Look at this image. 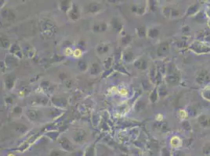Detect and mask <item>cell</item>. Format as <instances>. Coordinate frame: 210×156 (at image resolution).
<instances>
[{
	"instance_id": "d6986e66",
	"label": "cell",
	"mask_w": 210,
	"mask_h": 156,
	"mask_svg": "<svg viewBox=\"0 0 210 156\" xmlns=\"http://www.w3.org/2000/svg\"><path fill=\"white\" fill-rule=\"evenodd\" d=\"M158 94L157 93L156 90H155V91H154L153 93H152L151 97V99L152 102H155L158 99Z\"/></svg>"
},
{
	"instance_id": "484cf974",
	"label": "cell",
	"mask_w": 210,
	"mask_h": 156,
	"mask_svg": "<svg viewBox=\"0 0 210 156\" xmlns=\"http://www.w3.org/2000/svg\"><path fill=\"white\" fill-rule=\"evenodd\" d=\"M203 41L207 42V43H208V44H210V34L207 33L206 35L205 36V38H204V39H203Z\"/></svg>"
},
{
	"instance_id": "52a82bcc",
	"label": "cell",
	"mask_w": 210,
	"mask_h": 156,
	"mask_svg": "<svg viewBox=\"0 0 210 156\" xmlns=\"http://www.w3.org/2000/svg\"><path fill=\"white\" fill-rule=\"evenodd\" d=\"M170 144L175 149H179L183 145V140L178 136H173L170 140Z\"/></svg>"
},
{
	"instance_id": "d4e9b609",
	"label": "cell",
	"mask_w": 210,
	"mask_h": 156,
	"mask_svg": "<svg viewBox=\"0 0 210 156\" xmlns=\"http://www.w3.org/2000/svg\"><path fill=\"white\" fill-rule=\"evenodd\" d=\"M90 10L96 11V10H97V9H99V5H97V4H93V5H90Z\"/></svg>"
},
{
	"instance_id": "277c9868",
	"label": "cell",
	"mask_w": 210,
	"mask_h": 156,
	"mask_svg": "<svg viewBox=\"0 0 210 156\" xmlns=\"http://www.w3.org/2000/svg\"><path fill=\"white\" fill-rule=\"evenodd\" d=\"M201 4L198 2H194L187 7L185 13V16L187 17H194L201 11Z\"/></svg>"
},
{
	"instance_id": "7a4b0ae2",
	"label": "cell",
	"mask_w": 210,
	"mask_h": 156,
	"mask_svg": "<svg viewBox=\"0 0 210 156\" xmlns=\"http://www.w3.org/2000/svg\"><path fill=\"white\" fill-rule=\"evenodd\" d=\"M194 82L197 85L202 88L210 84V74L205 69H201L196 73Z\"/></svg>"
},
{
	"instance_id": "cb8c5ba5",
	"label": "cell",
	"mask_w": 210,
	"mask_h": 156,
	"mask_svg": "<svg viewBox=\"0 0 210 156\" xmlns=\"http://www.w3.org/2000/svg\"><path fill=\"white\" fill-rule=\"evenodd\" d=\"M29 116H30L32 119H35L36 117H37V114H36V112H34V111H30V112H29Z\"/></svg>"
},
{
	"instance_id": "4dcf8cb0",
	"label": "cell",
	"mask_w": 210,
	"mask_h": 156,
	"mask_svg": "<svg viewBox=\"0 0 210 156\" xmlns=\"http://www.w3.org/2000/svg\"><path fill=\"white\" fill-rule=\"evenodd\" d=\"M207 27H208V29H210V19L207 20Z\"/></svg>"
},
{
	"instance_id": "ffe728a7",
	"label": "cell",
	"mask_w": 210,
	"mask_h": 156,
	"mask_svg": "<svg viewBox=\"0 0 210 156\" xmlns=\"http://www.w3.org/2000/svg\"><path fill=\"white\" fill-rule=\"evenodd\" d=\"M182 31H183V33H184V34H187V33H189V32H191V27L188 26V25H185V26H184L183 27H182Z\"/></svg>"
},
{
	"instance_id": "7c38bea8",
	"label": "cell",
	"mask_w": 210,
	"mask_h": 156,
	"mask_svg": "<svg viewBox=\"0 0 210 156\" xmlns=\"http://www.w3.org/2000/svg\"><path fill=\"white\" fill-rule=\"evenodd\" d=\"M178 115L179 117L180 118V119H181L182 121H183V120H185L187 118V116H188L187 110H185V109H180V110L178 111Z\"/></svg>"
},
{
	"instance_id": "ac0fdd59",
	"label": "cell",
	"mask_w": 210,
	"mask_h": 156,
	"mask_svg": "<svg viewBox=\"0 0 210 156\" xmlns=\"http://www.w3.org/2000/svg\"><path fill=\"white\" fill-rule=\"evenodd\" d=\"M171 154L172 152L170 150H168L167 148H163L162 150V156H171Z\"/></svg>"
},
{
	"instance_id": "5bb4252c",
	"label": "cell",
	"mask_w": 210,
	"mask_h": 156,
	"mask_svg": "<svg viewBox=\"0 0 210 156\" xmlns=\"http://www.w3.org/2000/svg\"><path fill=\"white\" fill-rule=\"evenodd\" d=\"M186 154L183 150L181 149H174L172 151L171 156H185Z\"/></svg>"
},
{
	"instance_id": "1f68e13d",
	"label": "cell",
	"mask_w": 210,
	"mask_h": 156,
	"mask_svg": "<svg viewBox=\"0 0 210 156\" xmlns=\"http://www.w3.org/2000/svg\"><path fill=\"white\" fill-rule=\"evenodd\" d=\"M208 156H210V155H208Z\"/></svg>"
},
{
	"instance_id": "e0dca14e",
	"label": "cell",
	"mask_w": 210,
	"mask_h": 156,
	"mask_svg": "<svg viewBox=\"0 0 210 156\" xmlns=\"http://www.w3.org/2000/svg\"><path fill=\"white\" fill-rule=\"evenodd\" d=\"M194 18H196V19H198V20L206 19V16H205V12H204V11L201 10L198 14H197V15H196L195 16H194Z\"/></svg>"
},
{
	"instance_id": "f1b7e54d",
	"label": "cell",
	"mask_w": 210,
	"mask_h": 156,
	"mask_svg": "<svg viewBox=\"0 0 210 156\" xmlns=\"http://www.w3.org/2000/svg\"><path fill=\"white\" fill-rule=\"evenodd\" d=\"M79 66H80V67H82V68H83V69L86 68V63H83V62H81V63H79Z\"/></svg>"
},
{
	"instance_id": "8fae6325",
	"label": "cell",
	"mask_w": 210,
	"mask_h": 156,
	"mask_svg": "<svg viewBox=\"0 0 210 156\" xmlns=\"http://www.w3.org/2000/svg\"><path fill=\"white\" fill-rule=\"evenodd\" d=\"M201 151H202V153L204 154V155H210V142L205 143V144L203 145L202 148H201Z\"/></svg>"
},
{
	"instance_id": "9c48e42d",
	"label": "cell",
	"mask_w": 210,
	"mask_h": 156,
	"mask_svg": "<svg viewBox=\"0 0 210 156\" xmlns=\"http://www.w3.org/2000/svg\"><path fill=\"white\" fill-rule=\"evenodd\" d=\"M181 126H182V128H183V130H184L185 131H187V132L192 131V126H191V123H190L188 120H187V119H185V120H183V121H182Z\"/></svg>"
},
{
	"instance_id": "5b68a950",
	"label": "cell",
	"mask_w": 210,
	"mask_h": 156,
	"mask_svg": "<svg viewBox=\"0 0 210 156\" xmlns=\"http://www.w3.org/2000/svg\"><path fill=\"white\" fill-rule=\"evenodd\" d=\"M197 120L200 126L204 129L210 128V116L209 115L205 114H200L199 116H197Z\"/></svg>"
},
{
	"instance_id": "603a6c76",
	"label": "cell",
	"mask_w": 210,
	"mask_h": 156,
	"mask_svg": "<svg viewBox=\"0 0 210 156\" xmlns=\"http://www.w3.org/2000/svg\"><path fill=\"white\" fill-rule=\"evenodd\" d=\"M98 71H99V67H98V65L97 64H94L92 68L93 74H97Z\"/></svg>"
},
{
	"instance_id": "83f0119b",
	"label": "cell",
	"mask_w": 210,
	"mask_h": 156,
	"mask_svg": "<svg viewBox=\"0 0 210 156\" xmlns=\"http://www.w3.org/2000/svg\"><path fill=\"white\" fill-rule=\"evenodd\" d=\"M60 154L59 152H57V151H53V152H52L51 154V156H60Z\"/></svg>"
},
{
	"instance_id": "9a60e30c",
	"label": "cell",
	"mask_w": 210,
	"mask_h": 156,
	"mask_svg": "<svg viewBox=\"0 0 210 156\" xmlns=\"http://www.w3.org/2000/svg\"><path fill=\"white\" fill-rule=\"evenodd\" d=\"M187 112L188 116H191V117H196L197 116V110L194 108L190 107V109H187Z\"/></svg>"
},
{
	"instance_id": "ba28073f",
	"label": "cell",
	"mask_w": 210,
	"mask_h": 156,
	"mask_svg": "<svg viewBox=\"0 0 210 156\" xmlns=\"http://www.w3.org/2000/svg\"><path fill=\"white\" fill-rule=\"evenodd\" d=\"M200 94H201V97L204 100L210 102V84L202 88Z\"/></svg>"
},
{
	"instance_id": "8992f818",
	"label": "cell",
	"mask_w": 210,
	"mask_h": 156,
	"mask_svg": "<svg viewBox=\"0 0 210 156\" xmlns=\"http://www.w3.org/2000/svg\"><path fill=\"white\" fill-rule=\"evenodd\" d=\"M170 51V45L168 42H164L162 44H161L160 46L158 49V55L160 56H166L169 53Z\"/></svg>"
},
{
	"instance_id": "4316f807",
	"label": "cell",
	"mask_w": 210,
	"mask_h": 156,
	"mask_svg": "<svg viewBox=\"0 0 210 156\" xmlns=\"http://www.w3.org/2000/svg\"><path fill=\"white\" fill-rule=\"evenodd\" d=\"M2 45L6 48L8 45H9V42H8L7 40H3V41H2Z\"/></svg>"
},
{
	"instance_id": "3957f363",
	"label": "cell",
	"mask_w": 210,
	"mask_h": 156,
	"mask_svg": "<svg viewBox=\"0 0 210 156\" xmlns=\"http://www.w3.org/2000/svg\"><path fill=\"white\" fill-rule=\"evenodd\" d=\"M166 80L169 84L177 85L181 80V74H180V71H178L175 67H172L171 70L168 73L167 76H166Z\"/></svg>"
},
{
	"instance_id": "6da1fadb",
	"label": "cell",
	"mask_w": 210,
	"mask_h": 156,
	"mask_svg": "<svg viewBox=\"0 0 210 156\" xmlns=\"http://www.w3.org/2000/svg\"><path fill=\"white\" fill-rule=\"evenodd\" d=\"M188 49L191 53L198 55V56L209 54L210 44L204 42V41L195 39L190 43V45H188Z\"/></svg>"
},
{
	"instance_id": "30bf717a",
	"label": "cell",
	"mask_w": 210,
	"mask_h": 156,
	"mask_svg": "<svg viewBox=\"0 0 210 156\" xmlns=\"http://www.w3.org/2000/svg\"><path fill=\"white\" fill-rule=\"evenodd\" d=\"M60 144H61L62 147L65 148L66 150H67V151H70V150L72 149V146L69 143V141L67 139H62L61 141H60Z\"/></svg>"
},
{
	"instance_id": "2e32d148",
	"label": "cell",
	"mask_w": 210,
	"mask_h": 156,
	"mask_svg": "<svg viewBox=\"0 0 210 156\" xmlns=\"http://www.w3.org/2000/svg\"><path fill=\"white\" fill-rule=\"evenodd\" d=\"M158 29H157V28H152L151 30H150V31H149V36H150L151 38H156L158 35Z\"/></svg>"
},
{
	"instance_id": "f546056e",
	"label": "cell",
	"mask_w": 210,
	"mask_h": 156,
	"mask_svg": "<svg viewBox=\"0 0 210 156\" xmlns=\"http://www.w3.org/2000/svg\"><path fill=\"white\" fill-rule=\"evenodd\" d=\"M139 34H141V35H143L144 34V28L143 27H142V28H140L139 29Z\"/></svg>"
},
{
	"instance_id": "7402d4cb",
	"label": "cell",
	"mask_w": 210,
	"mask_h": 156,
	"mask_svg": "<svg viewBox=\"0 0 210 156\" xmlns=\"http://www.w3.org/2000/svg\"><path fill=\"white\" fill-rule=\"evenodd\" d=\"M71 17L74 18V19L78 17V10H77V9H76V7H74V9L71 10Z\"/></svg>"
},
{
	"instance_id": "4fadbf2b",
	"label": "cell",
	"mask_w": 210,
	"mask_h": 156,
	"mask_svg": "<svg viewBox=\"0 0 210 156\" xmlns=\"http://www.w3.org/2000/svg\"><path fill=\"white\" fill-rule=\"evenodd\" d=\"M181 16V11L179 9H172L171 16L172 18H178Z\"/></svg>"
},
{
	"instance_id": "44dd1931",
	"label": "cell",
	"mask_w": 210,
	"mask_h": 156,
	"mask_svg": "<svg viewBox=\"0 0 210 156\" xmlns=\"http://www.w3.org/2000/svg\"><path fill=\"white\" fill-rule=\"evenodd\" d=\"M205 14V16H206V19H210V5H208V6L205 8V9L204 10Z\"/></svg>"
}]
</instances>
